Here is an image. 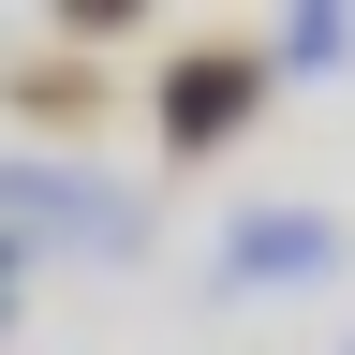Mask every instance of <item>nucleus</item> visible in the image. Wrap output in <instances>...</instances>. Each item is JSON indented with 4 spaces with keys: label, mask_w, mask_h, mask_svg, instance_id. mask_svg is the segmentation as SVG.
I'll list each match as a JSON object with an SVG mask.
<instances>
[{
    "label": "nucleus",
    "mask_w": 355,
    "mask_h": 355,
    "mask_svg": "<svg viewBox=\"0 0 355 355\" xmlns=\"http://www.w3.org/2000/svg\"><path fill=\"white\" fill-rule=\"evenodd\" d=\"M266 30H207V44H163L148 60V133H163V163H222L237 133L266 119Z\"/></svg>",
    "instance_id": "1"
},
{
    "label": "nucleus",
    "mask_w": 355,
    "mask_h": 355,
    "mask_svg": "<svg viewBox=\"0 0 355 355\" xmlns=\"http://www.w3.org/2000/svg\"><path fill=\"white\" fill-rule=\"evenodd\" d=\"M0 237H30V252H89V266H133V252H148V207H133L119 178H89V163H0Z\"/></svg>",
    "instance_id": "2"
},
{
    "label": "nucleus",
    "mask_w": 355,
    "mask_h": 355,
    "mask_svg": "<svg viewBox=\"0 0 355 355\" xmlns=\"http://www.w3.org/2000/svg\"><path fill=\"white\" fill-rule=\"evenodd\" d=\"M340 207H237L207 237V266H222V296H296V282H340Z\"/></svg>",
    "instance_id": "3"
},
{
    "label": "nucleus",
    "mask_w": 355,
    "mask_h": 355,
    "mask_svg": "<svg viewBox=\"0 0 355 355\" xmlns=\"http://www.w3.org/2000/svg\"><path fill=\"white\" fill-rule=\"evenodd\" d=\"M266 74H355V15L340 0H296V15L266 30Z\"/></svg>",
    "instance_id": "4"
},
{
    "label": "nucleus",
    "mask_w": 355,
    "mask_h": 355,
    "mask_svg": "<svg viewBox=\"0 0 355 355\" xmlns=\"http://www.w3.org/2000/svg\"><path fill=\"white\" fill-rule=\"evenodd\" d=\"M15 119L74 133V119H89V60H15Z\"/></svg>",
    "instance_id": "5"
},
{
    "label": "nucleus",
    "mask_w": 355,
    "mask_h": 355,
    "mask_svg": "<svg viewBox=\"0 0 355 355\" xmlns=\"http://www.w3.org/2000/svg\"><path fill=\"white\" fill-rule=\"evenodd\" d=\"M30 266H44L30 237H0V340H15V311H30Z\"/></svg>",
    "instance_id": "6"
},
{
    "label": "nucleus",
    "mask_w": 355,
    "mask_h": 355,
    "mask_svg": "<svg viewBox=\"0 0 355 355\" xmlns=\"http://www.w3.org/2000/svg\"><path fill=\"white\" fill-rule=\"evenodd\" d=\"M340 355H355V340H340Z\"/></svg>",
    "instance_id": "7"
}]
</instances>
